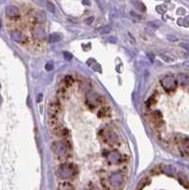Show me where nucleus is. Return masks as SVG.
<instances>
[{
	"label": "nucleus",
	"mask_w": 189,
	"mask_h": 190,
	"mask_svg": "<svg viewBox=\"0 0 189 190\" xmlns=\"http://www.w3.org/2000/svg\"><path fill=\"white\" fill-rule=\"evenodd\" d=\"M52 150L56 154V156L60 159H66L67 156L70 155L71 152V145L69 140H64L62 142H53Z\"/></svg>",
	"instance_id": "1"
},
{
	"label": "nucleus",
	"mask_w": 189,
	"mask_h": 190,
	"mask_svg": "<svg viewBox=\"0 0 189 190\" xmlns=\"http://www.w3.org/2000/svg\"><path fill=\"white\" fill-rule=\"evenodd\" d=\"M59 177L63 181H67V182H71L77 175V168L75 165L71 164H67L62 165L58 170Z\"/></svg>",
	"instance_id": "2"
},
{
	"label": "nucleus",
	"mask_w": 189,
	"mask_h": 190,
	"mask_svg": "<svg viewBox=\"0 0 189 190\" xmlns=\"http://www.w3.org/2000/svg\"><path fill=\"white\" fill-rule=\"evenodd\" d=\"M105 104V98L101 96V95L97 93H90L87 95V105L89 108H98V106H103Z\"/></svg>",
	"instance_id": "3"
},
{
	"label": "nucleus",
	"mask_w": 189,
	"mask_h": 190,
	"mask_svg": "<svg viewBox=\"0 0 189 190\" xmlns=\"http://www.w3.org/2000/svg\"><path fill=\"white\" fill-rule=\"evenodd\" d=\"M162 87L164 88L166 91H173L175 90L177 87V82L174 76L172 75H166L162 79L161 81Z\"/></svg>",
	"instance_id": "4"
},
{
	"label": "nucleus",
	"mask_w": 189,
	"mask_h": 190,
	"mask_svg": "<svg viewBox=\"0 0 189 190\" xmlns=\"http://www.w3.org/2000/svg\"><path fill=\"white\" fill-rule=\"evenodd\" d=\"M179 150L182 155L188 156L189 155V138L182 137L179 142Z\"/></svg>",
	"instance_id": "5"
},
{
	"label": "nucleus",
	"mask_w": 189,
	"mask_h": 190,
	"mask_svg": "<svg viewBox=\"0 0 189 190\" xmlns=\"http://www.w3.org/2000/svg\"><path fill=\"white\" fill-rule=\"evenodd\" d=\"M51 130L55 136H57V137L66 138V137L69 136V130H67L66 127H64L63 126H61L60 124H57L55 126L51 128Z\"/></svg>",
	"instance_id": "6"
},
{
	"label": "nucleus",
	"mask_w": 189,
	"mask_h": 190,
	"mask_svg": "<svg viewBox=\"0 0 189 190\" xmlns=\"http://www.w3.org/2000/svg\"><path fill=\"white\" fill-rule=\"evenodd\" d=\"M6 14L10 17V18H16L19 16V9L16 6L13 5H9L6 8Z\"/></svg>",
	"instance_id": "7"
},
{
	"label": "nucleus",
	"mask_w": 189,
	"mask_h": 190,
	"mask_svg": "<svg viewBox=\"0 0 189 190\" xmlns=\"http://www.w3.org/2000/svg\"><path fill=\"white\" fill-rule=\"evenodd\" d=\"M11 39L14 40L15 42L21 43V44H25L26 42H27V37H26L25 35L19 31H13L11 33Z\"/></svg>",
	"instance_id": "8"
},
{
	"label": "nucleus",
	"mask_w": 189,
	"mask_h": 190,
	"mask_svg": "<svg viewBox=\"0 0 189 190\" xmlns=\"http://www.w3.org/2000/svg\"><path fill=\"white\" fill-rule=\"evenodd\" d=\"M111 115V109L108 106H102L97 112V116L99 118H107Z\"/></svg>",
	"instance_id": "9"
},
{
	"label": "nucleus",
	"mask_w": 189,
	"mask_h": 190,
	"mask_svg": "<svg viewBox=\"0 0 189 190\" xmlns=\"http://www.w3.org/2000/svg\"><path fill=\"white\" fill-rule=\"evenodd\" d=\"M32 34H33L34 38H36V39H42V38H44V35H45L44 29L41 26H35L33 31H32Z\"/></svg>",
	"instance_id": "10"
},
{
	"label": "nucleus",
	"mask_w": 189,
	"mask_h": 190,
	"mask_svg": "<svg viewBox=\"0 0 189 190\" xmlns=\"http://www.w3.org/2000/svg\"><path fill=\"white\" fill-rule=\"evenodd\" d=\"M33 18H34L35 24H42V23H44V21H45V19H46L45 13L41 11H38L34 13Z\"/></svg>",
	"instance_id": "11"
},
{
	"label": "nucleus",
	"mask_w": 189,
	"mask_h": 190,
	"mask_svg": "<svg viewBox=\"0 0 189 190\" xmlns=\"http://www.w3.org/2000/svg\"><path fill=\"white\" fill-rule=\"evenodd\" d=\"M178 81L182 86H185L189 84V77L187 74L181 73V74H179V76H178Z\"/></svg>",
	"instance_id": "12"
},
{
	"label": "nucleus",
	"mask_w": 189,
	"mask_h": 190,
	"mask_svg": "<svg viewBox=\"0 0 189 190\" xmlns=\"http://www.w3.org/2000/svg\"><path fill=\"white\" fill-rule=\"evenodd\" d=\"M73 82H74V79H73V77L72 76H70V75H67L66 77L64 78V81H63V88H69V87H70L72 84H73Z\"/></svg>",
	"instance_id": "13"
},
{
	"label": "nucleus",
	"mask_w": 189,
	"mask_h": 190,
	"mask_svg": "<svg viewBox=\"0 0 189 190\" xmlns=\"http://www.w3.org/2000/svg\"><path fill=\"white\" fill-rule=\"evenodd\" d=\"M151 120L153 123H155L156 124L161 123L162 122V114L161 112L159 111H154L153 113L151 114Z\"/></svg>",
	"instance_id": "14"
},
{
	"label": "nucleus",
	"mask_w": 189,
	"mask_h": 190,
	"mask_svg": "<svg viewBox=\"0 0 189 190\" xmlns=\"http://www.w3.org/2000/svg\"><path fill=\"white\" fill-rule=\"evenodd\" d=\"M61 39H62L61 35L58 33H52L49 35V41L51 43H56V42H58V41H60Z\"/></svg>",
	"instance_id": "15"
},
{
	"label": "nucleus",
	"mask_w": 189,
	"mask_h": 190,
	"mask_svg": "<svg viewBox=\"0 0 189 190\" xmlns=\"http://www.w3.org/2000/svg\"><path fill=\"white\" fill-rule=\"evenodd\" d=\"M181 47L182 48V49H184L186 52H189V43H182Z\"/></svg>",
	"instance_id": "16"
},
{
	"label": "nucleus",
	"mask_w": 189,
	"mask_h": 190,
	"mask_svg": "<svg viewBox=\"0 0 189 190\" xmlns=\"http://www.w3.org/2000/svg\"><path fill=\"white\" fill-rule=\"evenodd\" d=\"M48 9L49 11H51V13H54V7H53V4H52L51 2H48Z\"/></svg>",
	"instance_id": "17"
},
{
	"label": "nucleus",
	"mask_w": 189,
	"mask_h": 190,
	"mask_svg": "<svg viewBox=\"0 0 189 190\" xmlns=\"http://www.w3.org/2000/svg\"><path fill=\"white\" fill-rule=\"evenodd\" d=\"M64 56H65V58L67 59V60H71V58H72V55L70 54V53H69V52H65Z\"/></svg>",
	"instance_id": "18"
},
{
	"label": "nucleus",
	"mask_w": 189,
	"mask_h": 190,
	"mask_svg": "<svg viewBox=\"0 0 189 190\" xmlns=\"http://www.w3.org/2000/svg\"><path fill=\"white\" fill-rule=\"evenodd\" d=\"M155 99H154V97H151L150 98V99L148 100V106H151L153 104H155Z\"/></svg>",
	"instance_id": "19"
},
{
	"label": "nucleus",
	"mask_w": 189,
	"mask_h": 190,
	"mask_svg": "<svg viewBox=\"0 0 189 190\" xmlns=\"http://www.w3.org/2000/svg\"><path fill=\"white\" fill-rule=\"evenodd\" d=\"M46 69H47V70H51L52 69H53V65L52 64H47L46 65Z\"/></svg>",
	"instance_id": "20"
},
{
	"label": "nucleus",
	"mask_w": 189,
	"mask_h": 190,
	"mask_svg": "<svg viewBox=\"0 0 189 190\" xmlns=\"http://www.w3.org/2000/svg\"><path fill=\"white\" fill-rule=\"evenodd\" d=\"M184 66H188L189 67V62H184Z\"/></svg>",
	"instance_id": "21"
}]
</instances>
